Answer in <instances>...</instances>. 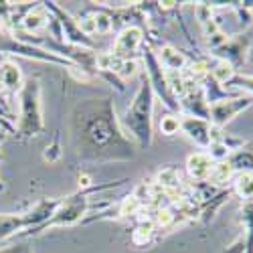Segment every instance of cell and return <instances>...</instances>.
<instances>
[{
    "label": "cell",
    "mask_w": 253,
    "mask_h": 253,
    "mask_svg": "<svg viewBox=\"0 0 253 253\" xmlns=\"http://www.w3.org/2000/svg\"><path fill=\"white\" fill-rule=\"evenodd\" d=\"M122 132L116 130V120H112V108L108 101H97L87 116L79 118V140L85 152L112 154L118 146L124 144Z\"/></svg>",
    "instance_id": "cell-1"
},
{
    "label": "cell",
    "mask_w": 253,
    "mask_h": 253,
    "mask_svg": "<svg viewBox=\"0 0 253 253\" xmlns=\"http://www.w3.org/2000/svg\"><path fill=\"white\" fill-rule=\"evenodd\" d=\"M152 99H154V89L150 81H144L124 118L128 132H132V138L138 140L144 148L150 146L152 142V105H154Z\"/></svg>",
    "instance_id": "cell-2"
},
{
    "label": "cell",
    "mask_w": 253,
    "mask_h": 253,
    "mask_svg": "<svg viewBox=\"0 0 253 253\" xmlns=\"http://www.w3.org/2000/svg\"><path fill=\"white\" fill-rule=\"evenodd\" d=\"M43 128V112H41V89L37 81H27L20 89V124L18 130L25 136H37Z\"/></svg>",
    "instance_id": "cell-3"
},
{
    "label": "cell",
    "mask_w": 253,
    "mask_h": 253,
    "mask_svg": "<svg viewBox=\"0 0 253 253\" xmlns=\"http://www.w3.org/2000/svg\"><path fill=\"white\" fill-rule=\"evenodd\" d=\"M253 103L251 97H237V99H225V101H213L209 108V114L217 126H225L229 120H233L239 112L247 110Z\"/></svg>",
    "instance_id": "cell-4"
},
{
    "label": "cell",
    "mask_w": 253,
    "mask_h": 253,
    "mask_svg": "<svg viewBox=\"0 0 253 253\" xmlns=\"http://www.w3.org/2000/svg\"><path fill=\"white\" fill-rule=\"evenodd\" d=\"M87 209V199L85 197H71L69 201H65L59 209L57 213L53 215L51 221H47L45 225H71L75 223Z\"/></svg>",
    "instance_id": "cell-5"
},
{
    "label": "cell",
    "mask_w": 253,
    "mask_h": 253,
    "mask_svg": "<svg viewBox=\"0 0 253 253\" xmlns=\"http://www.w3.org/2000/svg\"><path fill=\"white\" fill-rule=\"evenodd\" d=\"M144 61H146V67H148L150 85H154V87L160 91V95L164 97L166 105H170V108H176V103L172 101V95H170V87H168L166 75H164L162 69H160V61H158L150 51H146V53H144Z\"/></svg>",
    "instance_id": "cell-6"
},
{
    "label": "cell",
    "mask_w": 253,
    "mask_h": 253,
    "mask_svg": "<svg viewBox=\"0 0 253 253\" xmlns=\"http://www.w3.org/2000/svg\"><path fill=\"white\" fill-rule=\"evenodd\" d=\"M142 37H144V33H142V29L140 27H126L122 33H120V37L116 39V45H114V55L120 59V57H126V55H130V53H134L138 47H140V43H142Z\"/></svg>",
    "instance_id": "cell-7"
},
{
    "label": "cell",
    "mask_w": 253,
    "mask_h": 253,
    "mask_svg": "<svg viewBox=\"0 0 253 253\" xmlns=\"http://www.w3.org/2000/svg\"><path fill=\"white\" fill-rule=\"evenodd\" d=\"M180 128L188 134V138L195 140L201 146H211V130H209V124L205 120L199 118H186L180 122Z\"/></svg>",
    "instance_id": "cell-8"
},
{
    "label": "cell",
    "mask_w": 253,
    "mask_h": 253,
    "mask_svg": "<svg viewBox=\"0 0 253 253\" xmlns=\"http://www.w3.org/2000/svg\"><path fill=\"white\" fill-rule=\"evenodd\" d=\"M186 168H188V174L195 180H207L211 176V170H213V158L203 152L191 154L186 160Z\"/></svg>",
    "instance_id": "cell-9"
},
{
    "label": "cell",
    "mask_w": 253,
    "mask_h": 253,
    "mask_svg": "<svg viewBox=\"0 0 253 253\" xmlns=\"http://www.w3.org/2000/svg\"><path fill=\"white\" fill-rule=\"evenodd\" d=\"M160 63H162V65H164L166 69H170V71H178V69H182V67H184L186 59H184V55H182V53H178L174 47L166 45V47H162V51H160Z\"/></svg>",
    "instance_id": "cell-10"
},
{
    "label": "cell",
    "mask_w": 253,
    "mask_h": 253,
    "mask_svg": "<svg viewBox=\"0 0 253 253\" xmlns=\"http://www.w3.org/2000/svg\"><path fill=\"white\" fill-rule=\"evenodd\" d=\"M23 227H27L25 217H20V215H0V239H6L10 235H14L16 231H20Z\"/></svg>",
    "instance_id": "cell-11"
},
{
    "label": "cell",
    "mask_w": 253,
    "mask_h": 253,
    "mask_svg": "<svg viewBox=\"0 0 253 253\" xmlns=\"http://www.w3.org/2000/svg\"><path fill=\"white\" fill-rule=\"evenodd\" d=\"M20 69H18V65L16 63H12V61H6L2 67H0V83L2 85H6L8 89H16V87H20Z\"/></svg>",
    "instance_id": "cell-12"
},
{
    "label": "cell",
    "mask_w": 253,
    "mask_h": 253,
    "mask_svg": "<svg viewBox=\"0 0 253 253\" xmlns=\"http://www.w3.org/2000/svg\"><path fill=\"white\" fill-rule=\"evenodd\" d=\"M229 164H231V168H239V170H243V172H249V170H253V152H249V150H239V152H235L233 156L229 158Z\"/></svg>",
    "instance_id": "cell-13"
},
{
    "label": "cell",
    "mask_w": 253,
    "mask_h": 253,
    "mask_svg": "<svg viewBox=\"0 0 253 253\" xmlns=\"http://www.w3.org/2000/svg\"><path fill=\"white\" fill-rule=\"evenodd\" d=\"M231 174H233V168H231L229 160H221L217 164H213V170H211V180H213L215 184H223L231 178Z\"/></svg>",
    "instance_id": "cell-14"
},
{
    "label": "cell",
    "mask_w": 253,
    "mask_h": 253,
    "mask_svg": "<svg viewBox=\"0 0 253 253\" xmlns=\"http://www.w3.org/2000/svg\"><path fill=\"white\" fill-rule=\"evenodd\" d=\"M235 191L243 199H253V174L251 172H241L235 178Z\"/></svg>",
    "instance_id": "cell-15"
},
{
    "label": "cell",
    "mask_w": 253,
    "mask_h": 253,
    "mask_svg": "<svg viewBox=\"0 0 253 253\" xmlns=\"http://www.w3.org/2000/svg\"><path fill=\"white\" fill-rule=\"evenodd\" d=\"M243 225L247 229V253H253V203L243 207Z\"/></svg>",
    "instance_id": "cell-16"
},
{
    "label": "cell",
    "mask_w": 253,
    "mask_h": 253,
    "mask_svg": "<svg viewBox=\"0 0 253 253\" xmlns=\"http://www.w3.org/2000/svg\"><path fill=\"white\" fill-rule=\"evenodd\" d=\"M235 75V69H233V65H231V61H221L219 65L213 69V77H215V81L217 83H227L231 77Z\"/></svg>",
    "instance_id": "cell-17"
},
{
    "label": "cell",
    "mask_w": 253,
    "mask_h": 253,
    "mask_svg": "<svg viewBox=\"0 0 253 253\" xmlns=\"http://www.w3.org/2000/svg\"><path fill=\"white\" fill-rule=\"evenodd\" d=\"M47 20H49L47 14H43L41 10H35V12H31V14L25 16V29L27 31H39L41 27H45Z\"/></svg>",
    "instance_id": "cell-18"
},
{
    "label": "cell",
    "mask_w": 253,
    "mask_h": 253,
    "mask_svg": "<svg viewBox=\"0 0 253 253\" xmlns=\"http://www.w3.org/2000/svg\"><path fill=\"white\" fill-rule=\"evenodd\" d=\"M158 182H160L162 186L174 188V186H178L180 176L176 174V170H172V168H168V170H164V172H160V174H158Z\"/></svg>",
    "instance_id": "cell-19"
},
{
    "label": "cell",
    "mask_w": 253,
    "mask_h": 253,
    "mask_svg": "<svg viewBox=\"0 0 253 253\" xmlns=\"http://www.w3.org/2000/svg\"><path fill=\"white\" fill-rule=\"evenodd\" d=\"M93 20H95V33H99V35H105V33H110L112 31V18L108 16V14H103V12H99V14H95L93 16Z\"/></svg>",
    "instance_id": "cell-20"
},
{
    "label": "cell",
    "mask_w": 253,
    "mask_h": 253,
    "mask_svg": "<svg viewBox=\"0 0 253 253\" xmlns=\"http://www.w3.org/2000/svg\"><path fill=\"white\" fill-rule=\"evenodd\" d=\"M178 128H180V122H178L176 118H172V116H166V118H162V122H160V130H162V134H166V136L176 134Z\"/></svg>",
    "instance_id": "cell-21"
},
{
    "label": "cell",
    "mask_w": 253,
    "mask_h": 253,
    "mask_svg": "<svg viewBox=\"0 0 253 253\" xmlns=\"http://www.w3.org/2000/svg\"><path fill=\"white\" fill-rule=\"evenodd\" d=\"M152 235V223H144L136 229V233H134V243L138 245H144L146 241H148V237Z\"/></svg>",
    "instance_id": "cell-22"
},
{
    "label": "cell",
    "mask_w": 253,
    "mask_h": 253,
    "mask_svg": "<svg viewBox=\"0 0 253 253\" xmlns=\"http://www.w3.org/2000/svg\"><path fill=\"white\" fill-rule=\"evenodd\" d=\"M138 71V63L136 61H122V65L118 69V73L124 77V79H128V77H134Z\"/></svg>",
    "instance_id": "cell-23"
},
{
    "label": "cell",
    "mask_w": 253,
    "mask_h": 253,
    "mask_svg": "<svg viewBox=\"0 0 253 253\" xmlns=\"http://www.w3.org/2000/svg\"><path fill=\"white\" fill-rule=\"evenodd\" d=\"M138 209H140L138 197H130V199H126L124 205H122V215H134Z\"/></svg>",
    "instance_id": "cell-24"
},
{
    "label": "cell",
    "mask_w": 253,
    "mask_h": 253,
    "mask_svg": "<svg viewBox=\"0 0 253 253\" xmlns=\"http://www.w3.org/2000/svg\"><path fill=\"white\" fill-rule=\"evenodd\" d=\"M211 158H219V162L223 160V158H227V154H229V148L225 144H211Z\"/></svg>",
    "instance_id": "cell-25"
},
{
    "label": "cell",
    "mask_w": 253,
    "mask_h": 253,
    "mask_svg": "<svg viewBox=\"0 0 253 253\" xmlns=\"http://www.w3.org/2000/svg\"><path fill=\"white\" fill-rule=\"evenodd\" d=\"M79 33H83V35H93L95 33V20L93 18H83V20H79Z\"/></svg>",
    "instance_id": "cell-26"
},
{
    "label": "cell",
    "mask_w": 253,
    "mask_h": 253,
    "mask_svg": "<svg viewBox=\"0 0 253 253\" xmlns=\"http://www.w3.org/2000/svg\"><path fill=\"white\" fill-rule=\"evenodd\" d=\"M156 223L160 227H166V225H170L172 223V213L168 209H160L158 211V215H156Z\"/></svg>",
    "instance_id": "cell-27"
},
{
    "label": "cell",
    "mask_w": 253,
    "mask_h": 253,
    "mask_svg": "<svg viewBox=\"0 0 253 253\" xmlns=\"http://www.w3.org/2000/svg\"><path fill=\"white\" fill-rule=\"evenodd\" d=\"M0 253H31V249L27 245H10V247L0 249Z\"/></svg>",
    "instance_id": "cell-28"
},
{
    "label": "cell",
    "mask_w": 253,
    "mask_h": 253,
    "mask_svg": "<svg viewBox=\"0 0 253 253\" xmlns=\"http://www.w3.org/2000/svg\"><path fill=\"white\" fill-rule=\"evenodd\" d=\"M237 83H241V87H247V89L253 93V77H249V75H239V77H237Z\"/></svg>",
    "instance_id": "cell-29"
},
{
    "label": "cell",
    "mask_w": 253,
    "mask_h": 253,
    "mask_svg": "<svg viewBox=\"0 0 253 253\" xmlns=\"http://www.w3.org/2000/svg\"><path fill=\"white\" fill-rule=\"evenodd\" d=\"M191 69H193V71H191L193 75H203V73H207V69H205V63H195V65H193Z\"/></svg>",
    "instance_id": "cell-30"
},
{
    "label": "cell",
    "mask_w": 253,
    "mask_h": 253,
    "mask_svg": "<svg viewBox=\"0 0 253 253\" xmlns=\"http://www.w3.org/2000/svg\"><path fill=\"white\" fill-rule=\"evenodd\" d=\"M79 184L81 186H89V176H79Z\"/></svg>",
    "instance_id": "cell-31"
}]
</instances>
